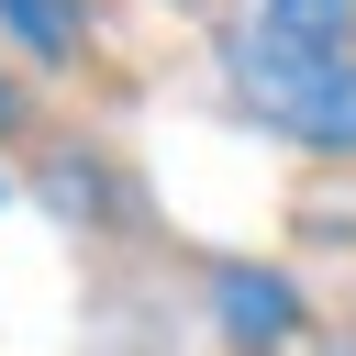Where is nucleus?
Wrapping results in <instances>:
<instances>
[{
  "label": "nucleus",
  "mask_w": 356,
  "mask_h": 356,
  "mask_svg": "<svg viewBox=\"0 0 356 356\" xmlns=\"http://www.w3.org/2000/svg\"><path fill=\"white\" fill-rule=\"evenodd\" d=\"M0 122H11V78H0Z\"/></svg>",
  "instance_id": "obj_5"
},
{
  "label": "nucleus",
  "mask_w": 356,
  "mask_h": 356,
  "mask_svg": "<svg viewBox=\"0 0 356 356\" xmlns=\"http://www.w3.org/2000/svg\"><path fill=\"white\" fill-rule=\"evenodd\" d=\"M256 22H278L300 44H356V0H256Z\"/></svg>",
  "instance_id": "obj_4"
},
{
  "label": "nucleus",
  "mask_w": 356,
  "mask_h": 356,
  "mask_svg": "<svg viewBox=\"0 0 356 356\" xmlns=\"http://www.w3.org/2000/svg\"><path fill=\"white\" fill-rule=\"evenodd\" d=\"M0 33H11L33 67H67V56L89 44V11H78V0H0Z\"/></svg>",
  "instance_id": "obj_3"
},
{
  "label": "nucleus",
  "mask_w": 356,
  "mask_h": 356,
  "mask_svg": "<svg viewBox=\"0 0 356 356\" xmlns=\"http://www.w3.org/2000/svg\"><path fill=\"white\" fill-rule=\"evenodd\" d=\"M211 56H222V89L245 122H267L312 156H356V44H300L256 11H234Z\"/></svg>",
  "instance_id": "obj_1"
},
{
  "label": "nucleus",
  "mask_w": 356,
  "mask_h": 356,
  "mask_svg": "<svg viewBox=\"0 0 356 356\" xmlns=\"http://www.w3.org/2000/svg\"><path fill=\"white\" fill-rule=\"evenodd\" d=\"M0 200H11V189H0Z\"/></svg>",
  "instance_id": "obj_6"
},
{
  "label": "nucleus",
  "mask_w": 356,
  "mask_h": 356,
  "mask_svg": "<svg viewBox=\"0 0 356 356\" xmlns=\"http://www.w3.org/2000/svg\"><path fill=\"white\" fill-rule=\"evenodd\" d=\"M211 312H222V334H245V345H278V334L300 323L289 278H267V267H222V278H211Z\"/></svg>",
  "instance_id": "obj_2"
}]
</instances>
